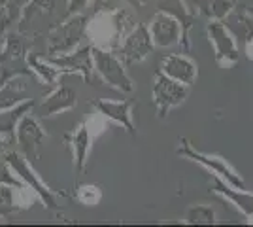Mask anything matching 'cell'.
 <instances>
[{"mask_svg":"<svg viewBox=\"0 0 253 227\" xmlns=\"http://www.w3.org/2000/svg\"><path fill=\"white\" fill-rule=\"evenodd\" d=\"M78 104V93L70 86H57L53 91L38 104V116L40 118H51L55 114H63L68 110L76 108Z\"/></svg>","mask_w":253,"mask_h":227,"instance_id":"5bb4252c","label":"cell"},{"mask_svg":"<svg viewBox=\"0 0 253 227\" xmlns=\"http://www.w3.org/2000/svg\"><path fill=\"white\" fill-rule=\"evenodd\" d=\"M25 187H15V185H0V218H10L11 214L19 212L25 208V205L19 203L17 195L21 193Z\"/></svg>","mask_w":253,"mask_h":227,"instance_id":"7402d4cb","label":"cell"},{"mask_svg":"<svg viewBox=\"0 0 253 227\" xmlns=\"http://www.w3.org/2000/svg\"><path fill=\"white\" fill-rule=\"evenodd\" d=\"M91 53H93L95 72L102 78L106 86L117 89L121 93H130L134 89V84L125 70V63L112 49H104V47L91 44Z\"/></svg>","mask_w":253,"mask_h":227,"instance_id":"8992f818","label":"cell"},{"mask_svg":"<svg viewBox=\"0 0 253 227\" xmlns=\"http://www.w3.org/2000/svg\"><path fill=\"white\" fill-rule=\"evenodd\" d=\"M148 29L155 47H172V45L181 44L183 27H181L178 17L169 13V11L159 10L151 17Z\"/></svg>","mask_w":253,"mask_h":227,"instance_id":"8fae6325","label":"cell"},{"mask_svg":"<svg viewBox=\"0 0 253 227\" xmlns=\"http://www.w3.org/2000/svg\"><path fill=\"white\" fill-rule=\"evenodd\" d=\"M76 199L85 206H96L102 201V189L95 184H82L76 191Z\"/></svg>","mask_w":253,"mask_h":227,"instance_id":"d4e9b609","label":"cell"},{"mask_svg":"<svg viewBox=\"0 0 253 227\" xmlns=\"http://www.w3.org/2000/svg\"><path fill=\"white\" fill-rule=\"evenodd\" d=\"M70 148H72V157H74V169L76 173H84L87 161H89V153L93 146V135L87 123H82L78 129L70 135Z\"/></svg>","mask_w":253,"mask_h":227,"instance_id":"e0dca14e","label":"cell"},{"mask_svg":"<svg viewBox=\"0 0 253 227\" xmlns=\"http://www.w3.org/2000/svg\"><path fill=\"white\" fill-rule=\"evenodd\" d=\"M4 159L8 161V165L11 167L13 174L21 180V184L25 187H29L32 193L36 195L42 205L49 210H59V203H57V197L53 193V189L47 184H43L42 178L36 174V171L32 169L31 159H27L19 150H13L4 153Z\"/></svg>","mask_w":253,"mask_h":227,"instance_id":"3957f363","label":"cell"},{"mask_svg":"<svg viewBox=\"0 0 253 227\" xmlns=\"http://www.w3.org/2000/svg\"><path fill=\"white\" fill-rule=\"evenodd\" d=\"M163 74H167L169 78L176 80L179 84H185V86H193L197 76H199V66L197 63L189 59L187 55H179L172 53L167 55L163 61H161V68H159Z\"/></svg>","mask_w":253,"mask_h":227,"instance_id":"9a60e30c","label":"cell"},{"mask_svg":"<svg viewBox=\"0 0 253 227\" xmlns=\"http://www.w3.org/2000/svg\"><path fill=\"white\" fill-rule=\"evenodd\" d=\"M49 63L57 66L63 74H80L84 78L85 84H91L95 65H93V53H91V45L85 47H76L72 51L63 55H55L47 59Z\"/></svg>","mask_w":253,"mask_h":227,"instance_id":"7c38bea8","label":"cell"},{"mask_svg":"<svg viewBox=\"0 0 253 227\" xmlns=\"http://www.w3.org/2000/svg\"><path fill=\"white\" fill-rule=\"evenodd\" d=\"M2 47H4V38H2V34H0V51H2Z\"/></svg>","mask_w":253,"mask_h":227,"instance_id":"1f68e13d","label":"cell"},{"mask_svg":"<svg viewBox=\"0 0 253 227\" xmlns=\"http://www.w3.org/2000/svg\"><path fill=\"white\" fill-rule=\"evenodd\" d=\"M215 210L208 205H191L183 214V224L187 226H213Z\"/></svg>","mask_w":253,"mask_h":227,"instance_id":"cb8c5ba5","label":"cell"},{"mask_svg":"<svg viewBox=\"0 0 253 227\" xmlns=\"http://www.w3.org/2000/svg\"><path fill=\"white\" fill-rule=\"evenodd\" d=\"M34 112V110H32ZM32 112L25 114L13 133V140L17 142V150L21 151L27 159H34L38 155V150L42 146V142L47 138L45 131L42 129L40 121L36 116H32Z\"/></svg>","mask_w":253,"mask_h":227,"instance_id":"30bf717a","label":"cell"},{"mask_svg":"<svg viewBox=\"0 0 253 227\" xmlns=\"http://www.w3.org/2000/svg\"><path fill=\"white\" fill-rule=\"evenodd\" d=\"M206 34L213 49V57L217 61V65L223 68L234 66L240 61V47L236 38L231 34V31L225 27L223 21H210L206 27Z\"/></svg>","mask_w":253,"mask_h":227,"instance_id":"ba28073f","label":"cell"},{"mask_svg":"<svg viewBox=\"0 0 253 227\" xmlns=\"http://www.w3.org/2000/svg\"><path fill=\"white\" fill-rule=\"evenodd\" d=\"M246 11H248V13H250V15H252V17H253V8H248V10H246Z\"/></svg>","mask_w":253,"mask_h":227,"instance_id":"d6a6232c","label":"cell"},{"mask_svg":"<svg viewBox=\"0 0 253 227\" xmlns=\"http://www.w3.org/2000/svg\"><path fill=\"white\" fill-rule=\"evenodd\" d=\"M15 185V187H25L21 184V180L13 174L11 167L8 165V161L4 159V155H0V185Z\"/></svg>","mask_w":253,"mask_h":227,"instance_id":"4316f807","label":"cell"},{"mask_svg":"<svg viewBox=\"0 0 253 227\" xmlns=\"http://www.w3.org/2000/svg\"><path fill=\"white\" fill-rule=\"evenodd\" d=\"M89 2L91 0H66V13H82L85 8H89Z\"/></svg>","mask_w":253,"mask_h":227,"instance_id":"83f0119b","label":"cell"},{"mask_svg":"<svg viewBox=\"0 0 253 227\" xmlns=\"http://www.w3.org/2000/svg\"><path fill=\"white\" fill-rule=\"evenodd\" d=\"M176 153H178L179 157H183V159H189V161H193V163L202 165L206 171H210L213 176H219L227 184L234 185V187H240V189H246V182H244L242 174L236 173V169L231 167L229 161L223 159L221 155H211V153L199 151L187 138H181V140H179V146H178V150H176Z\"/></svg>","mask_w":253,"mask_h":227,"instance_id":"5b68a950","label":"cell"},{"mask_svg":"<svg viewBox=\"0 0 253 227\" xmlns=\"http://www.w3.org/2000/svg\"><path fill=\"white\" fill-rule=\"evenodd\" d=\"M136 23L132 15L119 8L114 13H98L91 17V23L87 27V33L93 38V45L104 47V49H116L123 42L125 34L134 27Z\"/></svg>","mask_w":253,"mask_h":227,"instance_id":"6da1fadb","label":"cell"},{"mask_svg":"<svg viewBox=\"0 0 253 227\" xmlns=\"http://www.w3.org/2000/svg\"><path fill=\"white\" fill-rule=\"evenodd\" d=\"M126 2H128L132 8H142V6H146V4H148L149 0H126Z\"/></svg>","mask_w":253,"mask_h":227,"instance_id":"4dcf8cb0","label":"cell"},{"mask_svg":"<svg viewBox=\"0 0 253 227\" xmlns=\"http://www.w3.org/2000/svg\"><path fill=\"white\" fill-rule=\"evenodd\" d=\"M27 100V76L11 78L0 86V112Z\"/></svg>","mask_w":253,"mask_h":227,"instance_id":"d6986e66","label":"cell"},{"mask_svg":"<svg viewBox=\"0 0 253 227\" xmlns=\"http://www.w3.org/2000/svg\"><path fill=\"white\" fill-rule=\"evenodd\" d=\"M244 53H246V57H248L250 61H253V42H248L244 45Z\"/></svg>","mask_w":253,"mask_h":227,"instance_id":"f1b7e54d","label":"cell"},{"mask_svg":"<svg viewBox=\"0 0 253 227\" xmlns=\"http://www.w3.org/2000/svg\"><path fill=\"white\" fill-rule=\"evenodd\" d=\"M91 106L96 110L104 119H110L117 125H121L128 135H134V121H132V100H106L96 98L91 102Z\"/></svg>","mask_w":253,"mask_h":227,"instance_id":"4fadbf2b","label":"cell"},{"mask_svg":"<svg viewBox=\"0 0 253 227\" xmlns=\"http://www.w3.org/2000/svg\"><path fill=\"white\" fill-rule=\"evenodd\" d=\"M89 8H91V17L98 13H114L121 8V0H91Z\"/></svg>","mask_w":253,"mask_h":227,"instance_id":"484cf974","label":"cell"},{"mask_svg":"<svg viewBox=\"0 0 253 227\" xmlns=\"http://www.w3.org/2000/svg\"><path fill=\"white\" fill-rule=\"evenodd\" d=\"M36 108V100L34 98H27L19 102L17 106L8 110H2L0 112V135L2 136H8V138H13V133H15V127L19 123V119L29 114L32 110Z\"/></svg>","mask_w":253,"mask_h":227,"instance_id":"ffe728a7","label":"cell"},{"mask_svg":"<svg viewBox=\"0 0 253 227\" xmlns=\"http://www.w3.org/2000/svg\"><path fill=\"white\" fill-rule=\"evenodd\" d=\"M211 189L217 195H221L225 201H229L231 205H234L246 218H253V193L240 187L227 184L225 180H221L219 176H213L211 180Z\"/></svg>","mask_w":253,"mask_h":227,"instance_id":"2e32d148","label":"cell"},{"mask_svg":"<svg viewBox=\"0 0 253 227\" xmlns=\"http://www.w3.org/2000/svg\"><path fill=\"white\" fill-rule=\"evenodd\" d=\"M187 95H189V86L179 84L167 74H163L161 70H157L153 87H151V97H153V104L157 108L159 119H165L170 110L183 104Z\"/></svg>","mask_w":253,"mask_h":227,"instance_id":"52a82bcc","label":"cell"},{"mask_svg":"<svg viewBox=\"0 0 253 227\" xmlns=\"http://www.w3.org/2000/svg\"><path fill=\"white\" fill-rule=\"evenodd\" d=\"M223 23L231 31L232 36L236 38V42H242V45H246L248 42H253V17L248 11L232 10L223 19Z\"/></svg>","mask_w":253,"mask_h":227,"instance_id":"ac0fdd59","label":"cell"},{"mask_svg":"<svg viewBox=\"0 0 253 227\" xmlns=\"http://www.w3.org/2000/svg\"><path fill=\"white\" fill-rule=\"evenodd\" d=\"M234 0H199V10L210 21H223L234 10Z\"/></svg>","mask_w":253,"mask_h":227,"instance_id":"603a6c76","label":"cell"},{"mask_svg":"<svg viewBox=\"0 0 253 227\" xmlns=\"http://www.w3.org/2000/svg\"><path fill=\"white\" fill-rule=\"evenodd\" d=\"M8 140H10L8 136H2V135H0V155H4V153H6V148H8Z\"/></svg>","mask_w":253,"mask_h":227,"instance_id":"f546056e","label":"cell"},{"mask_svg":"<svg viewBox=\"0 0 253 227\" xmlns=\"http://www.w3.org/2000/svg\"><path fill=\"white\" fill-rule=\"evenodd\" d=\"M153 47H155V44L151 40L148 25H144V23L134 25V27L125 34L123 42L119 44L121 61H123L125 65L142 63V61L153 51Z\"/></svg>","mask_w":253,"mask_h":227,"instance_id":"9c48e42d","label":"cell"},{"mask_svg":"<svg viewBox=\"0 0 253 227\" xmlns=\"http://www.w3.org/2000/svg\"><path fill=\"white\" fill-rule=\"evenodd\" d=\"M89 17L84 13H72L63 23L55 25L47 34V53L49 57L63 55L76 49L87 33Z\"/></svg>","mask_w":253,"mask_h":227,"instance_id":"7a4b0ae2","label":"cell"},{"mask_svg":"<svg viewBox=\"0 0 253 227\" xmlns=\"http://www.w3.org/2000/svg\"><path fill=\"white\" fill-rule=\"evenodd\" d=\"M27 59H29L27 40L21 34L10 33L0 51V86L17 76H27V78L34 76Z\"/></svg>","mask_w":253,"mask_h":227,"instance_id":"277c9868","label":"cell"},{"mask_svg":"<svg viewBox=\"0 0 253 227\" xmlns=\"http://www.w3.org/2000/svg\"><path fill=\"white\" fill-rule=\"evenodd\" d=\"M27 61H29V66H31L32 74L36 76V78L42 82V86H45V87H55L59 76H63V72L53 65V63H49L47 59L38 57L36 53H29V59H27Z\"/></svg>","mask_w":253,"mask_h":227,"instance_id":"44dd1931","label":"cell"}]
</instances>
